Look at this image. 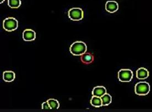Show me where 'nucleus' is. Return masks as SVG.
<instances>
[{
  "mask_svg": "<svg viewBox=\"0 0 152 112\" xmlns=\"http://www.w3.org/2000/svg\"><path fill=\"white\" fill-rule=\"evenodd\" d=\"M87 47L83 41H76L72 44L69 49V51L74 56H81L87 52Z\"/></svg>",
  "mask_w": 152,
  "mask_h": 112,
  "instance_id": "1",
  "label": "nucleus"
},
{
  "mask_svg": "<svg viewBox=\"0 0 152 112\" xmlns=\"http://www.w3.org/2000/svg\"><path fill=\"white\" fill-rule=\"evenodd\" d=\"M18 26V22L16 19L9 17L5 19L3 22L4 29L9 32L16 30Z\"/></svg>",
  "mask_w": 152,
  "mask_h": 112,
  "instance_id": "2",
  "label": "nucleus"
},
{
  "mask_svg": "<svg viewBox=\"0 0 152 112\" xmlns=\"http://www.w3.org/2000/svg\"><path fill=\"white\" fill-rule=\"evenodd\" d=\"M134 91L136 94L140 96H145L150 91V85L147 82H140L135 85Z\"/></svg>",
  "mask_w": 152,
  "mask_h": 112,
  "instance_id": "3",
  "label": "nucleus"
},
{
  "mask_svg": "<svg viewBox=\"0 0 152 112\" xmlns=\"http://www.w3.org/2000/svg\"><path fill=\"white\" fill-rule=\"evenodd\" d=\"M133 72L128 69H122L118 72V78L121 82H129L133 78Z\"/></svg>",
  "mask_w": 152,
  "mask_h": 112,
  "instance_id": "4",
  "label": "nucleus"
},
{
  "mask_svg": "<svg viewBox=\"0 0 152 112\" xmlns=\"http://www.w3.org/2000/svg\"><path fill=\"white\" fill-rule=\"evenodd\" d=\"M69 18L74 21H78L83 18V11L80 8H73L68 12Z\"/></svg>",
  "mask_w": 152,
  "mask_h": 112,
  "instance_id": "5",
  "label": "nucleus"
},
{
  "mask_svg": "<svg viewBox=\"0 0 152 112\" xmlns=\"http://www.w3.org/2000/svg\"><path fill=\"white\" fill-rule=\"evenodd\" d=\"M23 38L25 41H33L36 38V33L34 30L26 29L23 31Z\"/></svg>",
  "mask_w": 152,
  "mask_h": 112,
  "instance_id": "6",
  "label": "nucleus"
},
{
  "mask_svg": "<svg viewBox=\"0 0 152 112\" xmlns=\"http://www.w3.org/2000/svg\"><path fill=\"white\" fill-rule=\"evenodd\" d=\"M105 9L108 12L113 13L118 11V4L116 1H109L105 4Z\"/></svg>",
  "mask_w": 152,
  "mask_h": 112,
  "instance_id": "7",
  "label": "nucleus"
},
{
  "mask_svg": "<svg viewBox=\"0 0 152 112\" xmlns=\"http://www.w3.org/2000/svg\"><path fill=\"white\" fill-rule=\"evenodd\" d=\"M80 60L83 63L89 64L94 62V57L90 52H85L80 56Z\"/></svg>",
  "mask_w": 152,
  "mask_h": 112,
  "instance_id": "8",
  "label": "nucleus"
},
{
  "mask_svg": "<svg viewBox=\"0 0 152 112\" xmlns=\"http://www.w3.org/2000/svg\"><path fill=\"white\" fill-rule=\"evenodd\" d=\"M106 93H107L106 88L104 86H96L93 89L92 91L93 96L99 97H102L103 95H104Z\"/></svg>",
  "mask_w": 152,
  "mask_h": 112,
  "instance_id": "9",
  "label": "nucleus"
},
{
  "mask_svg": "<svg viewBox=\"0 0 152 112\" xmlns=\"http://www.w3.org/2000/svg\"><path fill=\"white\" fill-rule=\"evenodd\" d=\"M148 76V71L145 68H140L136 71V77L140 80H144Z\"/></svg>",
  "mask_w": 152,
  "mask_h": 112,
  "instance_id": "10",
  "label": "nucleus"
},
{
  "mask_svg": "<svg viewBox=\"0 0 152 112\" xmlns=\"http://www.w3.org/2000/svg\"><path fill=\"white\" fill-rule=\"evenodd\" d=\"M15 73L12 71H5L3 73V79L5 82H12L15 79Z\"/></svg>",
  "mask_w": 152,
  "mask_h": 112,
  "instance_id": "11",
  "label": "nucleus"
},
{
  "mask_svg": "<svg viewBox=\"0 0 152 112\" xmlns=\"http://www.w3.org/2000/svg\"><path fill=\"white\" fill-rule=\"evenodd\" d=\"M91 104L92 106L96 108L102 107L103 105V104H102V100L101 97L93 96L91 100Z\"/></svg>",
  "mask_w": 152,
  "mask_h": 112,
  "instance_id": "12",
  "label": "nucleus"
},
{
  "mask_svg": "<svg viewBox=\"0 0 152 112\" xmlns=\"http://www.w3.org/2000/svg\"><path fill=\"white\" fill-rule=\"evenodd\" d=\"M102 100V104L103 105L107 106L110 105L112 101V97L108 93H105L104 95H103L102 97H101Z\"/></svg>",
  "mask_w": 152,
  "mask_h": 112,
  "instance_id": "13",
  "label": "nucleus"
},
{
  "mask_svg": "<svg viewBox=\"0 0 152 112\" xmlns=\"http://www.w3.org/2000/svg\"><path fill=\"white\" fill-rule=\"evenodd\" d=\"M47 102H48L50 107L51 109L53 110H56L57 109L59 108L60 107V103L58 102V101H57L55 99H49L48 100Z\"/></svg>",
  "mask_w": 152,
  "mask_h": 112,
  "instance_id": "14",
  "label": "nucleus"
},
{
  "mask_svg": "<svg viewBox=\"0 0 152 112\" xmlns=\"http://www.w3.org/2000/svg\"><path fill=\"white\" fill-rule=\"evenodd\" d=\"M20 0H8V5L10 7L12 8H19L21 5Z\"/></svg>",
  "mask_w": 152,
  "mask_h": 112,
  "instance_id": "15",
  "label": "nucleus"
},
{
  "mask_svg": "<svg viewBox=\"0 0 152 112\" xmlns=\"http://www.w3.org/2000/svg\"><path fill=\"white\" fill-rule=\"evenodd\" d=\"M42 109H45V110H47V109H50L51 108L50 107L48 103V102L46 101L45 102H44L42 105Z\"/></svg>",
  "mask_w": 152,
  "mask_h": 112,
  "instance_id": "16",
  "label": "nucleus"
},
{
  "mask_svg": "<svg viewBox=\"0 0 152 112\" xmlns=\"http://www.w3.org/2000/svg\"><path fill=\"white\" fill-rule=\"evenodd\" d=\"M4 1V0H0V3H1V4H2Z\"/></svg>",
  "mask_w": 152,
  "mask_h": 112,
  "instance_id": "17",
  "label": "nucleus"
}]
</instances>
